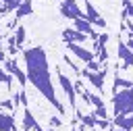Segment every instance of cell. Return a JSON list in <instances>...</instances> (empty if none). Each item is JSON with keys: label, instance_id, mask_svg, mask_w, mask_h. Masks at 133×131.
<instances>
[{"label": "cell", "instance_id": "obj_1", "mask_svg": "<svg viewBox=\"0 0 133 131\" xmlns=\"http://www.w3.org/2000/svg\"><path fill=\"white\" fill-rule=\"evenodd\" d=\"M23 58H25V75L27 79L31 81V85L35 89L42 91V96L60 112V114H66V108L58 102L56 98V91L52 87V79H50V67H48V56L44 52V48L39 46H33L29 50L23 52Z\"/></svg>", "mask_w": 133, "mask_h": 131}, {"label": "cell", "instance_id": "obj_19", "mask_svg": "<svg viewBox=\"0 0 133 131\" xmlns=\"http://www.w3.org/2000/svg\"><path fill=\"white\" fill-rule=\"evenodd\" d=\"M64 62H66V64H69V67H71V69H73L75 73H79V71H81V67H79V64H77V62H75L73 58H69V54L64 56Z\"/></svg>", "mask_w": 133, "mask_h": 131}, {"label": "cell", "instance_id": "obj_23", "mask_svg": "<svg viewBox=\"0 0 133 131\" xmlns=\"http://www.w3.org/2000/svg\"><path fill=\"white\" fill-rule=\"evenodd\" d=\"M112 131H125V129H121V127H118V129H112Z\"/></svg>", "mask_w": 133, "mask_h": 131}, {"label": "cell", "instance_id": "obj_8", "mask_svg": "<svg viewBox=\"0 0 133 131\" xmlns=\"http://www.w3.org/2000/svg\"><path fill=\"white\" fill-rule=\"evenodd\" d=\"M79 75H83V77H85L98 91L104 87V69H102L100 73H94V71H87V69H85V71H79Z\"/></svg>", "mask_w": 133, "mask_h": 131}, {"label": "cell", "instance_id": "obj_9", "mask_svg": "<svg viewBox=\"0 0 133 131\" xmlns=\"http://www.w3.org/2000/svg\"><path fill=\"white\" fill-rule=\"evenodd\" d=\"M85 37H87V35H85V33H81V31H77L75 27H73V29H64V31H62V40H64V42L83 44V42H85Z\"/></svg>", "mask_w": 133, "mask_h": 131}, {"label": "cell", "instance_id": "obj_24", "mask_svg": "<svg viewBox=\"0 0 133 131\" xmlns=\"http://www.w3.org/2000/svg\"><path fill=\"white\" fill-rule=\"evenodd\" d=\"M37 131H42V129H37ZM48 131H54V129H48Z\"/></svg>", "mask_w": 133, "mask_h": 131}, {"label": "cell", "instance_id": "obj_3", "mask_svg": "<svg viewBox=\"0 0 133 131\" xmlns=\"http://www.w3.org/2000/svg\"><path fill=\"white\" fill-rule=\"evenodd\" d=\"M60 15L62 17H66V19H79V17H83V12H81V8L77 6V2L75 0H62L60 2Z\"/></svg>", "mask_w": 133, "mask_h": 131}, {"label": "cell", "instance_id": "obj_20", "mask_svg": "<svg viewBox=\"0 0 133 131\" xmlns=\"http://www.w3.org/2000/svg\"><path fill=\"white\" fill-rule=\"evenodd\" d=\"M0 81H4V83H12V77H10L2 67H0Z\"/></svg>", "mask_w": 133, "mask_h": 131}, {"label": "cell", "instance_id": "obj_11", "mask_svg": "<svg viewBox=\"0 0 133 131\" xmlns=\"http://www.w3.org/2000/svg\"><path fill=\"white\" fill-rule=\"evenodd\" d=\"M114 125H116V127H121V129H125V131H131V129H133V114H131V112L116 114Z\"/></svg>", "mask_w": 133, "mask_h": 131}, {"label": "cell", "instance_id": "obj_4", "mask_svg": "<svg viewBox=\"0 0 133 131\" xmlns=\"http://www.w3.org/2000/svg\"><path fill=\"white\" fill-rule=\"evenodd\" d=\"M4 71H6L8 75H12L15 79H19V85H21V87L25 85L27 75H25V73L19 69V64H17V60H15V58H6V60H4Z\"/></svg>", "mask_w": 133, "mask_h": 131}, {"label": "cell", "instance_id": "obj_25", "mask_svg": "<svg viewBox=\"0 0 133 131\" xmlns=\"http://www.w3.org/2000/svg\"><path fill=\"white\" fill-rule=\"evenodd\" d=\"M129 35H131V37H133V33H129Z\"/></svg>", "mask_w": 133, "mask_h": 131}, {"label": "cell", "instance_id": "obj_18", "mask_svg": "<svg viewBox=\"0 0 133 131\" xmlns=\"http://www.w3.org/2000/svg\"><path fill=\"white\" fill-rule=\"evenodd\" d=\"M85 64H87V71H94V73H100V71L104 69V67H102L96 58H94V60H89V62H85Z\"/></svg>", "mask_w": 133, "mask_h": 131}, {"label": "cell", "instance_id": "obj_10", "mask_svg": "<svg viewBox=\"0 0 133 131\" xmlns=\"http://www.w3.org/2000/svg\"><path fill=\"white\" fill-rule=\"evenodd\" d=\"M118 56H121V60H123V67H121V69L133 64V52L129 50V46H127L125 42H118Z\"/></svg>", "mask_w": 133, "mask_h": 131}, {"label": "cell", "instance_id": "obj_12", "mask_svg": "<svg viewBox=\"0 0 133 131\" xmlns=\"http://www.w3.org/2000/svg\"><path fill=\"white\" fill-rule=\"evenodd\" d=\"M29 129H39V125H37V121H35V116L31 114V110L25 106V110H23V131H29Z\"/></svg>", "mask_w": 133, "mask_h": 131}, {"label": "cell", "instance_id": "obj_6", "mask_svg": "<svg viewBox=\"0 0 133 131\" xmlns=\"http://www.w3.org/2000/svg\"><path fill=\"white\" fill-rule=\"evenodd\" d=\"M75 29L77 31H81V33H85L87 37H91V40H98V31H96V27L89 23V21H85L83 17H79V19H75Z\"/></svg>", "mask_w": 133, "mask_h": 131}, {"label": "cell", "instance_id": "obj_2", "mask_svg": "<svg viewBox=\"0 0 133 131\" xmlns=\"http://www.w3.org/2000/svg\"><path fill=\"white\" fill-rule=\"evenodd\" d=\"M56 75H58V83H60V87H62V91H64V96L69 98V104L75 108V87H73V81L60 71V67L56 69Z\"/></svg>", "mask_w": 133, "mask_h": 131}, {"label": "cell", "instance_id": "obj_5", "mask_svg": "<svg viewBox=\"0 0 133 131\" xmlns=\"http://www.w3.org/2000/svg\"><path fill=\"white\" fill-rule=\"evenodd\" d=\"M83 19H85V21H89L91 25H96V27H102V29L106 27V21L102 19V15H100V12H98L89 2H85V17H83Z\"/></svg>", "mask_w": 133, "mask_h": 131}, {"label": "cell", "instance_id": "obj_17", "mask_svg": "<svg viewBox=\"0 0 133 131\" xmlns=\"http://www.w3.org/2000/svg\"><path fill=\"white\" fill-rule=\"evenodd\" d=\"M131 85H133V83H131L129 79H123V77H118V75L114 77V87H116V89H118V87L127 89V87H131Z\"/></svg>", "mask_w": 133, "mask_h": 131}, {"label": "cell", "instance_id": "obj_13", "mask_svg": "<svg viewBox=\"0 0 133 131\" xmlns=\"http://www.w3.org/2000/svg\"><path fill=\"white\" fill-rule=\"evenodd\" d=\"M31 0H23L17 8H15V19H21V17H27V15H31Z\"/></svg>", "mask_w": 133, "mask_h": 131}, {"label": "cell", "instance_id": "obj_14", "mask_svg": "<svg viewBox=\"0 0 133 131\" xmlns=\"http://www.w3.org/2000/svg\"><path fill=\"white\" fill-rule=\"evenodd\" d=\"M0 131H17L15 119H12L10 114H2V112H0Z\"/></svg>", "mask_w": 133, "mask_h": 131}, {"label": "cell", "instance_id": "obj_16", "mask_svg": "<svg viewBox=\"0 0 133 131\" xmlns=\"http://www.w3.org/2000/svg\"><path fill=\"white\" fill-rule=\"evenodd\" d=\"M12 33H15V35H12V37H15V44H17V46H21V44L25 42V27H19V29H15Z\"/></svg>", "mask_w": 133, "mask_h": 131}, {"label": "cell", "instance_id": "obj_21", "mask_svg": "<svg viewBox=\"0 0 133 131\" xmlns=\"http://www.w3.org/2000/svg\"><path fill=\"white\" fill-rule=\"evenodd\" d=\"M50 125H52V127H58V125H60V119H58V116H52V119H50Z\"/></svg>", "mask_w": 133, "mask_h": 131}, {"label": "cell", "instance_id": "obj_7", "mask_svg": "<svg viewBox=\"0 0 133 131\" xmlns=\"http://www.w3.org/2000/svg\"><path fill=\"white\" fill-rule=\"evenodd\" d=\"M66 46H69V50L77 56V58H81L83 62H89V60H94L96 58V54L91 52V50H85L81 44H73V42H66Z\"/></svg>", "mask_w": 133, "mask_h": 131}, {"label": "cell", "instance_id": "obj_22", "mask_svg": "<svg viewBox=\"0 0 133 131\" xmlns=\"http://www.w3.org/2000/svg\"><path fill=\"white\" fill-rule=\"evenodd\" d=\"M127 46H129V50H131V52H133V37H131V40H129V42H127Z\"/></svg>", "mask_w": 133, "mask_h": 131}, {"label": "cell", "instance_id": "obj_15", "mask_svg": "<svg viewBox=\"0 0 133 131\" xmlns=\"http://www.w3.org/2000/svg\"><path fill=\"white\" fill-rule=\"evenodd\" d=\"M2 4H0V12L4 15V12H10V10H15L23 0H0Z\"/></svg>", "mask_w": 133, "mask_h": 131}]
</instances>
